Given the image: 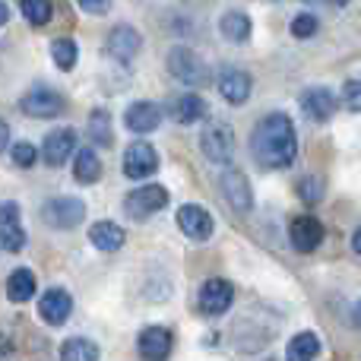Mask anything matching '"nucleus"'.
Listing matches in <instances>:
<instances>
[{
  "label": "nucleus",
  "mask_w": 361,
  "mask_h": 361,
  "mask_svg": "<svg viewBox=\"0 0 361 361\" xmlns=\"http://www.w3.org/2000/svg\"><path fill=\"white\" fill-rule=\"evenodd\" d=\"M250 156L260 169L282 171L295 162L298 156V133L288 114L273 111L267 118L257 121L254 133H250Z\"/></svg>",
  "instance_id": "1"
},
{
  "label": "nucleus",
  "mask_w": 361,
  "mask_h": 361,
  "mask_svg": "<svg viewBox=\"0 0 361 361\" xmlns=\"http://www.w3.org/2000/svg\"><path fill=\"white\" fill-rule=\"evenodd\" d=\"M200 149L212 165H228L235 156V130L228 121H209L200 133Z\"/></svg>",
  "instance_id": "2"
},
{
  "label": "nucleus",
  "mask_w": 361,
  "mask_h": 361,
  "mask_svg": "<svg viewBox=\"0 0 361 361\" xmlns=\"http://www.w3.org/2000/svg\"><path fill=\"white\" fill-rule=\"evenodd\" d=\"M169 197L171 193L165 190L162 184H143L124 197V216L133 219V222H143V219L162 212L165 206H169Z\"/></svg>",
  "instance_id": "3"
},
{
  "label": "nucleus",
  "mask_w": 361,
  "mask_h": 361,
  "mask_svg": "<svg viewBox=\"0 0 361 361\" xmlns=\"http://www.w3.org/2000/svg\"><path fill=\"white\" fill-rule=\"evenodd\" d=\"M165 63H169V73L175 76L180 86H203L206 82L203 57L193 48H187V44H175V48L169 51V57H165Z\"/></svg>",
  "instance_id": "4"
},
{
  "label": "nucleus",
  "mask_w": 361,
  "mask_h": 361,
  "mask_svg": "<svg viewBox=\"0 0 361 361\" xmlns=\"http://www.w3.org/2000/svg\"><path fill=\"white\" fill-rule=\"evenodd\" d=\"M42 219L51 228L70 231V228H76V225H82V219H86V203H82L80 197H54L42 206Z\"/></svg>",
  "instance_id": "5"
},
{
  "label": "nucleus",
  "mask_w": 361,
  "mask_h": 361,
  "mask_svg": "<svg viewBox=\"0 0 361 361\" xmlns=\"http://www.w3.org/2000/svg\"><path fill=\"white\" fill-rule=\"evenodd\" d=\"M19 108H23L25 118L51 121V118H61L63 108H67V102H63V95H61V92H54V89H48V86H35V89H29V92L23 95Z\"/></svg>",
  "instance_id": "6"
},
{
  "label": "nucleus",
  "mask_w": 361,
  "mask_h": 361,
  "mask_svg": "<svg viewBox=\"0 0 361 361\" xmlns=\"http://www.w3.org/2000/svg\"><path fill=\"white\" fill-rule=\"evenodd\" d=\"M219 187H222L225 200H228V206L235 212H250L254 209V190H250V180L244 178L241 169L225 165L222 175H219Z\"/></svg>",
  "instance_id": "7"
},
{
  "label": "nucleus",
  "mask_w": 361,
  "mask_h": 361,
  "mask_svg": "<svg viewBox=\"0 0 361 361\" xmlns=\"http://www.w3.org/2000/svg\"><path fill=\"white\" fill-rule=\"evenodd\" d=\"M231 301H235V288H231L228 279H206L203 286H200V295H197V307L206 314V317H219V314H225L231 307Z\"/></svg>",
  "instance_id": "8"
},
{
  "label": "nucleus",
  "mask_w": 361,
  "mask_h": 361,
  "mask_svg": "<svg viewBox=\"0 0 361 361\" xmlns=\"http://www.w3.org/2000/svg\"><path fill=\"white\" fill-rule=\"evenodd\" d=\"M76 152V130L73 127H54L42 143V162L48 169H61L67 165V159Z\"/></svg>",
  "instance_id": "9"
},
{
  "label": "nucleus",
  "mask_w": 361,
  "mask_h": 361,
  "mask_svg": "<svg viewBox=\"0 0 361 361\" xmlns=\"http://www.w3.org/2000/svg\"><path fill=\"white\" fill-rule=\"evenodd\" d=\"M124 175L130 180L152 178L159 171V152L152 149V143H130L124 149Z\"/></svg>",
  "instance_id": "10"
},
{
  "label": "nucleus",
  "mask_w": 361,
  "mask_h": 361,
  "mask_svg": "<svg viewBox=\"0 0 361 361\" xmlns=\"http://www.w3.org/2000/svg\"><path fill=\"white\" fill-rule=\"evenodd\" d=\"M178 228L184 231L190 241H209L212 238V228H216V222H212L209 209L200 203H184L178 209Z\"/></svg>",
  "instance_id": "11"
},
{
  "label": "nucleus",
  "mask_w": 361,
  "mask_h": 361,
  "mask_svg": "<svg viewBox=\"0 0 361 361\" xmlns=\"http://www.w3.org/2000/svg\"><path fill=\"white\" fill-rule=\"evenodd\" d=\"M324 222L314 216H298L292 219V225H288V241H292V247L298 250V254H311V250H317L320 244H324Z\"/></svg>",
  "instance_id": "12"
},
{
  "label": "nucleus",
  "mask_w": 361,
  "mask_h": 361,
  "mask_svg": "<svg viewBox=\"0 0 361 361\" xmlns=\"http://www.w3.org/2000/svg\"><path fill=\"white\" fill-rule=\"evenodd\" d=\"M140 48H143V35H140L133 25L121 23V25H114V29L108 32L105 51H108V54H111L118 63H130L133 57L140 54Z\"/></svg>",
  "instance_id": "13"
},
{
  "label": "nucleus",
  "mask_w": 361,
  "mask_h": 361,
  "mask_svg": "<svg viewBox=\"0 0 361 361\" xmlns=\"http://www.w3.org/2000/svg\"><path fill=\"white\" fill-rule=\"evenodd\" d=\"M19 216H23V212H19V206L13 203V200L0 203V247L10 250V254L25 247V228H23V219Z\"/></svg>",
  "instance_id": "14"
},
{
  "label": "nucleus",
  "mask_w": 361,
  "mask_h": 361,
  "mask_svg": "<svg viewBox=\"0 0 361 361\" xmlns=\"http://www.w3.org/2000/svg\"><path fill=\"white\" fill-rule=\"evenodd\" d=\"M73 314V298H70L67 288H48L38 301V317L48 326H63Z\"/></svg>",
  "instance_id": "15"
},
{
  "label": "nucleus",
  "mask_w": 361,
  "mask_h": 361,
  "mask_svg": "<svg viewBox=\"0 0 361 361\" xmlns=\"http://www.w3.org/2000/svg\"><path fill=\"white\" fill-rule=\"evenodd\" d=\"M171 333L165 326H146L137 336V352L143 361H169L171 355Z\"/></svg>",
  "instance_id": "16"
},
{
  "label": "nucleus",
  "mask_w": 361,
  "mask_h": 361,
  "mask_svg": "<svg viewBox=\"0 0 361 361\" xmlns=\"http://www.w3.org/2000/svg\"><path fill=\"white\" fill-rule=\"evenodd\" d=\"M159 124H162V108L156 102H133L124 111V127L130 133H140V137L159 130Z\"/></svg>",
  "instance_id": "17"
},
{
  "label": "nucleus",
  "mask_w": 361,
  "mask_h": 361,
  "mask_svg": "<svg viewBox=\"0 0 361 361\" xmlns=\"http://www.w3.org/2000/svg\"><path fill=\"white\" fill-rule=\"evenodd\" d=\"M250 89H254V80H250V73H244V70L225 67L222 73H219V92H222V99L228 102V105H244V102L250 99Z\"/></svg>",
  "instance_id": "18"
},
{
  "label": "nucleus",
  "mask_w": 361,
  "mask_h": 361,
  "mask_svg": "<svg viewBox=\"0 0 361 361\" xmlns=\"http://www.w3.org/2000/svg\"><path fill=\"white\" fill-rule=\"evenodd\" d=\"M336 105H339L336 95L324 86H314L301 95V111H305L311 121H330L333 114H336Z\"/></svg>",
  "instance_id": "19"
},
{
  "label": "nucleus",
  "mask_w": 361,
  "mask_h": 361,
  "mask_svg": "<svg viewBox=\"0 0 361 361\" xmlns=\"http://www.w3.org/2000/svg\"><path fill=\"white\" fill-rule=\"evenodd\" d=\"M89 241H92L99 250H105V254H114V250L124 247L127 231L121 228L118 222H95L92 228H89Z\"/></svg>",
  "instance_id": "20"
},
{
  "label": "nucleus",
  "mask_w": 361,
  "mask_h": 361,
  "mask_svg": "<svg viewBox=\"0 0 361 361\" xmlns=\"http://www.w3.org/2000/svg\"><path fill=\"white\" fill-rule=\"evenodd\" d=\"M206 114H209V108H206V102L200 99L197 92H184L171 102V118H175L178 124H197Z\"/></svg>",
  "instance_id": "21"
},
{
  "label": "nucleus",
  "mask_w": 361,
  "mask_h": 361,
  "mask_svg": "<svg viewBox=\"0 0 361 361\" xmlns=\"http://www.w3.org/2000/svg\"><path fill=\"white\" fill-rule=\"evenodd\" d=\"M250 16L247 13H241V10H228L222 19H219V32L225 35V42H231V44H244L250 38Z\"/></svg>",
  "instance_id": "22"
},
{
  "label": "nucleus",
  "mask_w": 361,
  "mask_h": 361,
  "mask_svg": "<svg viewBox=\"0 0 361 361\" xmlns=\"http://www.w3.org/2000/svg\"><path fill=\"white\" fill-rule=\"evenodd\" d=\"M32 295H35V276H32V269H25V267L13 269L10 279H6V298L13 305H25Z\"/></svg>",
  "instance_id": "23"
},
{
  "label": "nucleus",
  "mask_w": 361,
  "mask_h": 361,
  "mask_svg": "<svg viewBox=\"0 0 361 361\" xmlns=\"http://www.w3.org/2000/svg\"><path fill=\"white\" fill-rule=\"evenodd\" d=\"M73 178L80 184H95L102 178V159L99 152L89 146V149H80L76 152V162H73Z\"/></svg>",
  "instance_id": "24"
},
{
  "label": "nucleus",
  "mask_w": 361,
  "mask_h": 361,
  "mask_svg": "<svg viewBox=\"0 0 361 361\" xmlns=\"http://www.w3.org/2000/svg\"><path fill=\"white\" fill-rule=\"evenodd\" d=\"M99 358H102V349L92 343V339L73 336L61 345V358L57 361H99Z\"/></svg>",
  "instance_id": "25"
},
{
  "label": "nucleus",
  "mask_w": 361,
  "mask_h": 361,
  "mask_svg": "<svg viewBox=\"0 0 361 361\" xmlns=\"http://www.w3.org/2000/svg\"><path fill=\"white\" fill-rule=\"evenodd\" d=\"M89 140H92L95 146H102V149H108V146H114L111 114H108L105 108H95V111L89 114Z\"/></svg>",
  "instance_id": "26"
},
{
  "label": "nucleus",
  "mask_w": 361,
  "mask_h": 361,
  "mask_svg": "<svg viewBox=\"0 0 361 361\" xmlns=\"http://www.w3.org/2000/svg\"><path fill=\"white\" fill-rule=\"evenodd\" d=\"M320 355V339L314 336V333H298V336H292V343H288L286 349V361H314Z\"/></svg>",
  "instance_id": "27"
},
{
  "label": "nucleus",
  "mask_w": 361,
  "mask_h": 361,
  "mask_svg": "<svg viewBox=\"0 0 361 361\" xmlns=\"http://www.w3.org/2000/svg\"><path fill=\"white\" fill-rule=\"evenodd\" d=\"M51 57L61 70H73L76 61H80V48H76L73 38H54L51 42Z\"/></svg>",
  "instance_id": "28"
},
{
  "label": "nucleus",
  "mask_w": 361,
  "mask_h": 361,
  "mask_svg": "<svg viewBox=\"0 0 361 361\" xmlns=\"http://www.w3.org/2000/svg\"><path fill=\"white\" fill-rule=\"evenodd\" d=\"M19 6H23V16L32 25H48L51 16H54V4L51 0H19Z\"/></svg>",
  "instance_id": "29"
},
{
  "label": "nucleus",
  "mask_w": 361,
  "mask_h": 361,
  "mask_svg": "<svg viewBox=\"0 0 361 361\" xmlns=\"http://www.w3.org/2000/svg\"><path fill=\"white\" fill-rule=\"evenodd\" d=\"M10 156H13V165H16V169H32V165L38 162V149L32 143H16L10 149Z\"/></svg>",
  "instance_id": "30"
},
{
  "label": "nucleus",
  "mask_w": 361,
  "mask_h": 361,
  "mask_svg": "<svg viewBox=\"0 0 361 361\" xmlns=\"http://www.w3.org/2000/svg\"><path fill=\"white\" fill-rule=\"evenodd\" d=\"M317 16L314 13H301V16H295L292 19V35L295 38H311L314 32H317Z\"/></svg>",
  "instance_id": "31"
},
{
  "label": "nucleus",
  "mask_w": 361,
  "mask_h": 361,
  "mask_svg": "<svg viewBox=\"0 0 361 361\" xmlns=\"http://www.w3.org/2000/svg\"><path fill=\"white\" fill-rule=\"evenodd\" d=\"M298 197L305 200V203H320V197H324V184H320V178H301L298 180Z\"/></svg>",
  "instance_id": "32"
},
{
  "label": "nucleus",
  "mask_w": 361,
  "mask_h": 361,
  "mask_svg": "<svg viewBox=\"0 0 361 361\" xmlns=\"http://www.w3.org/2000/svg\"><path fill=\"white\" fill-rule=\"evenodd\" d=\"M343 105L349 111H361V80H349L343 86Z\"/></svg>",
  "instance_id": "33"
},
{
  "label": "nucleus",
  "mask_w": 361,
  "mask_h": 361,
  "mask_svg": "<svg viewBox=\"0 0 361 361\" xmlns=\"http://www.w3.org/2000/svg\"><path fill=\"white\" fill-rule=\"evenodd\" d=\"M80 4L82 13H89V16H105L108 10H111V0H76Z\"/></svg>",
  "instance_id": "34"
},
{
  "label": "nucleus",
  "mask_w": 361,
  "mask_h": 361,
  "mask_svg": "<svg viewBox=\"0 0 361 361\" xmlns=\"http://www.w3.org/2000/svg\"><path fill=\"white\" fill-rule=\"evenodd\" d=\"M6 146H10V127H6L4 121H0V152H4Z\"/></svg>",
  "instance_id": "35"
},
{
  "label": "nucleus",
  "mask_w": 361,
  "mask_h": 361,
  "mask_svg": "<svg viewBox=\"0 0 361 361\" xmlns=\"http://www.w3.org/2000/svg\"><path fill=\"white\" fill-rule=\"evenodd\" d=\"M352 250L361 257V228H355V235H352Z\"/></svg>",
  "instance_id": "36"
},
{
  "label": "nucleus",
  "mask_w": 361,
  "mask_h": 361,
  "mask_svg": "<svg viewBox=\"0 0 361 361\" xmlns=\"http://www.w3.org/2000/svg\"><path fill=\"white\" fill-rule=\"evenodd\" d=\"M6 19H10V10H6V4L0 0V25H6Z\"/></svg>",
  "instance_id": "37"
},
{
  "label": "nucleus",
  "mask_w": 361,
  "mask_h": 361,
  "mask_svg": "<svg viewBox=\"0 0 361 361\" xmlns=\"http://www.w3.org/2000/svg\"><path fill=\"white\" fill-rule=\"evenodd\" d=\"M355 324L361 326V301H358V307H355Z\"/></svg>",
  "instance_id": "38"
},
{
  "label": "nucleus",
  "mask_w": 361,
  "mask_h": 361,
  "mask_svg": "<svg viewBox=\"0 0 361 361\" xmlns=\"http://www.w3.org/2000/svg\"><path fill=\"white\" fill-rule=\"evenodd\" d=\"M330 4H333V6H345V4H349V0H330Z\"/></svg>",
  "instance_id": "39"
},
{
  "label": "nucleus",
  "mask_w": 361,
  "mask_h": 361,
  "mask_svg": "<svg viewBox=\"0 0 361 361\" xmlns=\"http://www.w3.org/2000/svg\"><path fill=\"white\" fill-rule=\"evenodd\" d=\"M307 4H314V0H307Z\"/></svg>",
  "instance_id": "40"
}]
</instances>
